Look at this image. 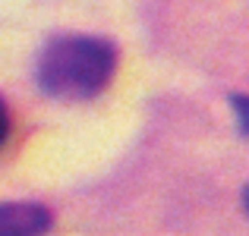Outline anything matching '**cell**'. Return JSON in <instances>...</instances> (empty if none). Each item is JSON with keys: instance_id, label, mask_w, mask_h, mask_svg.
Listing matches in <instances>:
<instances>
[{"instance_id": "cell-1", "label": "cell", "mask_w": 249, "mask_h": 236, "mask_svg": "<svg viewBox=\"0 0 249 236\" xmlns=\"http://www.w3.org/2000/svg\"><path fill=\"white\" fill-rule=\"evenodd\" d=\"M117 73V48L95 35H57L38 57V85L60 101L101 95Z\"/></svg>"}, {"instance_id": "cell-2", "label": "cell", "mask_w": 249, "mask_h": 236, "mask_svg": "<svg viewBox=\"0 0 249 236\" xmlns=\"http://www.w3.org/2000/svg\"><path fill=\"white\" fill-rule=\"evenodd\" d=\"M54 214L38 202H3L0 205V236H44Z\"/></svg>"}, {"instance_id": "cell-3", "label": "cell", "mask_w": 249, "mask_h": 236, "mask_svg": "<svg viewBox=\"0 0 249 236\" xmlns=\"http://www.w3.org/2000/svg\"><path fill=\"white\" fill-rule=\"evenodd\" d=\"M231 104H233V114H237L240 129H243V133L249 135V98H246V95H237Z\"/></svg>"}, {"instance_id": "cell-4", "label": "cell", "mask_w": 249, "mask_h": 236, "mask_svg": "<svg viewBox=\"0 0 249 236\" xmlns=\"http://www.w3.org/2000/svg\"><path fill=\"white\" fill-rule=\"evenodd\" d=\"M6 135H10V110H6L3 98H0V145L6 142Z\"/></svg>"}, {"instance_id": "cell-5", "label": "cell", "mask_w": 249, "mask_h": 236, "mask_svg": "<svg viewBox=\"0 0 249 236\" xmlns=\"http://www.w3.org/2000/svg\"><path fill=\"white\" fill-rule=\"evenodd\" d=\"M243 208H246V214H249V186H246V192H243Z\"/></svg>"}]
</instances>
